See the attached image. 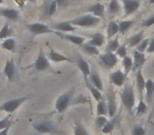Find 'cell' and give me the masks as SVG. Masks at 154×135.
<instances>
[{
    "label": "cell",
    "mask_w": 154,
    "mask_h": 135,
    "mask_svg": "<svg viewBox=\"0 0 154 135\" xmlns=\"http://www.w3.org/2000/svg\"><path fill=\"white\" fill-rule=\"evenodd\" d=\"M119 96H120V101H122L124 108L129 113H131L135 106V103H136V99H135V91L132 84H128V82L125 84L124 89H122V91L120 92Z\"/></svg>",
    "instance_id": "6da1fadb"
},
{
    "label": "cell",
    "mask_w": 154,
    "mask_h": 135,
    "mask_svg": "<svg viewBox=\"0 0 154 135\" xmlns=\"http://www.w3.org/2000/svg\"><path fill=\"white\" fill-rule=\"evenodd\" d=\"M73 26L76 28H84V29H92L96 28L101 22V19L99 17L92 15V14H84L78 17L71 20Z\"/></svg>",
    "instance_id": "7a4b0ae2"
},
{
    "label": "cell",
    "mask_w": 154,
    "mask_h": 135,
    "mask_svg": "<svg viewBox=\"0 0 154 135\" xmlns=\"http://www.w3.org/2000/svg\"><path fill=\"white\" fill-rule=\"evenodd\" d=\"M26 69H33L36 72H45L52 70L51 62H50L49 58H48L47 54L43 52V50H39L38 55H37L35 61L33 62L31 66H26Z\"/></svg>",
    "instance_id": "3957f363"
},
{
    "label": "cell",
    "mask_w": 154,
    "mask_h": 135,
    "mask_svg": "<svg viewBox=\"0 0 154 135\" xmlns=\"http://www.w3.org/2000/svg\"><path fill=\"white\" fill-rule=\"evenodd\" d=\"M74 97V90L66 91V92L62 93L61 95L57 97L55 101V110L57 113H63L69 109V107L72 103V99Z\"/></svg>",
    "instance_id": "277c9868"
},
{
    "label": "cell",
    "mask_w": 154,
    "mask_h": 135,
    "mask_svg": "<svg viewBox=\"0 0 154 135\" xmlns=\"http://www.w3.org/2000/svg\"><path fill=\"white\" fill-rule=\"evenodd\" d=\"M33 128L39 134H63L59 128L55 126L52 121H37L33 124Z\"/></svg>",
    "instance_id": "5b68a950"
},
{
    "label": "cell",
    "mask_w": 154,
    "mask_h": 135,
    "mask_svg": "<svg viewBox=\"0 0 154 135\" xmlns=\"http://www.w3.org/2000/svg\"><path fill=\"white\" fill-rule=\"evenodd\" d=\"M26 100H29L28 96H21L17 98H12L8 101H5L2 105L0 106V111L5 112L7 114H13L16 110L19 109V107L24 103Z\"/></svg>",
    "instance_id": "8992f818"
},
{
    "label": "cell",
    "mask_w": 154,
    "mask_h": 135,
    "mask_svg": "<svg viewBox=\"0 0 154 135\" xmlns=\"http://www.w3.org/2000/svg\"><path fill=\"white\" fill-rule=\"evenodd\" d=\"M26 30L33 35V36H39V35L45 34H55L56 31L52 28L48 26L47 24L41 23V22H32V23L26 24Z\"/></svg>",
    "instance_id": "52a82bcc"
},
{
    "label": "cell",
    "mask_w": 154,
    "mask_h": 135,
    "mask_svg": "<svg viewBox=\"0 0 154 135\" xmlns=\"http://www.w3.org/2000/svg\"><path fill=\"white\" fill-rule=\"evenodd\" d=\"M98 63L100 66H103L106 70H111L115 68V66L118 63V57L115 53H109L105 52L103 54L98 55Z\"/></svg>",
    "instance_id": "ba28073f"
},
{
    "label": "cell",
    "mask_w": 154,
    "mask_h": 135,
    "mask_svg": "<svg viewBox=\"0 0 154 135\" xmlns=\"http://www.w3.org/2000/svg\"><path fill=\"white\" fill-rule=\"evenodd\" d=\"M3 75L8 79V81L12 82L17 77V66L15 64L14 59H8L3 68Z\"/></svg>",
    "instance_id": "9c48e42d"
},
{
    "label": "cell",
    "mask_w": 154,
    "mask_h": 135,
    "mask_svg": "<svg viewBox=\"0 0 154 135\" xmlns=\"http://www.w3.org/2000/svg\"><path fill=\"white\" fill-rule=\"evenodd\" d=\"M122 10H124V16L128 17L136 13L137 10L140 7V0H122Z\"/></svg>",
    "instance_id": "30bf717a"
},
{
    "label": "cell",
    "mask_w": 154,
    "mask_h": 135,
    "mask_svg": "<svg viewBox=\"0 0 154 135\" xmlns=\"http://www.w3.org/2000/svg\"><path fill=\"white\" fill-rule=\"evenodd\" d=\"M109 79H110V84H111L112 86L120 88V87H124L125 84H126L127 75L122 70H116V71L112 72V73L110 74Z\"/></svg>",
    "instance_id": "8fae6325"
},
{
    "label": "cell",
    "mask_w": 154,
    "mask_h": 135,
    "mask_svg": "<svg viewBox=\"0 0 154 135\" xmlns=\"http://www.w3.org/2000/svg\"><path fill=\"white\" fill-rule=\"evenodd\" d=\"M0 16L9 21H18L20 13L18 10L13 8H0Z\"/></svg>",
    "instance_id": "7c38bea8"
},
{
    "label": "cell",
    "mask_w": 154,
    "mask_h": 135,
    "mask_svg": "<svg viewBox=\"0 0 154 135\" xmlns=\"http://www.w3.org/2000/svg\"><path fill=\"white\" fill-rule=\"evenodd\" d=\"M56 35L61 39H63V40L69 41V42L73 43V44L77 45V47H82L84 43H86V38L82 36H77V35L72 34H63V33L57 32V31H56Z\"/></svg>",
    "instance_id": "4fadbf2b"
},
{
    "label": "cell",
    "mask_w": 154,
    "mask_h": 135,
    "mask_svg": "<svg viewBox=\"0 0 154 135\" xmlns=\"http://www.w3.org/2000/svg\"><path fill=\"white\" fill-rule=\"evenodd\" d=\"M108 111H109V116L110 117H114V116L117 114V103H116L115 99V94H114V91L112 89V87L109 89V92H108Z\"/></svg>",
    "instance_id": "5bb4252c"
},
{
    "label": "cell",
    "mask_w": 154,
    "mask_h": 135,
    "mask_svg": "<svg viewBox=\"0 0 154 135\" xmlns=\"http://www.w3.org/2000/svg\"><path fill=\"white\" fill-rule=\"evenodd\" d=\"M47 56L50 61L55 62V63H60V62H70V63H72L73 62L70 57H68V56L63 55L61 53H58L55 50H52V49L49 50Z\"/></svg>",
    "instance_id": "9a60e30c"
},
{
    "label": "cell",
    "mask_w": 154,
    "mask_h": 135,
    "mask_svg": "<svg viewBox=\"0 0 154 135\" xmlns=\"http://www.w3.org/2000/svg\"><path fill=\"white\" fill-rule=\"evenodd\" d=\"M53 30L61 33H73L76 32V26H73L71 20L70 21H60L54 24Z\"/></svg>",
    "instance_id": "2e32d148"
},
{
    "label": "cell",
    "mask_w": 154,
    "mask_h": 135,
    "mask_svg": "<svg viewBox=\"0 0 154 135\" xmlns=\"http://www.w3.org/2000/svg\"><path fill=\"white\" fill-rule=\"evenodd\" d=\"M146 54L138 51L133 52V71L136 72L138 69H141L146 63Z\"/></svg>",
    "instance_id": "e0dca14e"
},
{
    "label": "cell",
    "mask_w": 154,
    "mask_h": 135,
    "mask_svg": "<svg viewBox=\"0 0 154 135\" xmlns=\"http://www.w3.org/2000/svg\"><path fill=\"white\" fill-rule=\"evenodd\" d=\"M76 64H77V68L79 69L80 72H82L85 80H87L91 74V68H90V66H89L88 61L85 60L82 57H78L76 60Z\"/></svg>",
    "instance_id": "ac0fdd59"
},
{
    "label": "cell",
    "mask_w": 154,
    "mask_h": 135,
    "mask_svg": "<svg viewBox=\"0 0 154 135\" xmlns=\"http://www.w3.org/2000/svg\"><path fill=\"white\" fill-rule=\"evenodd\" d=\"M135 81H136V88L138 91V94L140 96V99H143V94L145 92V87H146V79L143 75V71L141 69H138L135 73Z\"/></svg>",
    "instance_id": "d6986e66"
},
{
    "label": "cell",
    "mask_w": 154,
    "mask_h": 135,
    "mask_svg": "<svg viewBox=\"0 0 154 135\" xmlns=\"http://www.w3.org/2000/svg\"><path fill=\"white\" fill-rule=\"evenodd\" d=\"M88 13L92 14V15L96 16V17L101 18L105 17V13H106V8L103 3L100 2H96L94 5H92L91 7L88 8Z\"/></svg>",
    "instance_id": "ffe728a7"
},
{
    "label": "cell",
    "mask_w": 154,
    "mask_h": 135,
    "mask_svg": "<svg viewBox=\"0 0 154 135\" xmlns=\"http://www.w3.org/2000/svg\"><path fill=\"white\" fill-rule=\"evenodd\" d=\"M87 42L90 43V44H92V45H94V47H97V48L103 47V45L106 43V36L103 34V33L96 32L91 36V38L89 39Z\"/></svg>",
    "instance_id": "44dd1931"
},
{
    "label": "cell",
    "mask_w": 154,
    "mask_h": 135,
    "mask_svg": "<svg viewBox=\"0 0 154 135\" xmlns=\"http://www.w3.org/2000/svg\"><path fill=\"white\" fill-rule=\"evenodd\" d=\"M88 80L90 81V84H92V86H94L95 88H97L98 90L103 91V80H101L100 76H99V74L97 73L96 71H91V74H90V76H89Z\"/></svg>",
    "instance_id": "7402d4cb"
},
{
    "label": "cell",
    "mask_w": 154,
    "mask_h": 135,
    "mask_svg": "<svg viewBox=\"0 0 154 135\" xmlns=\"http://www.w3.org/2000/svg\"><path fill=\"white\" fill-rule=\"evenodd\" d=\"M0 47H1V49L5 50V51H9L11 53H15L16 50H17V41L14 38H12V37H10V38L5 39L1 42Z\"/></svg>",
    "instance_id": "603a6c76"
},
{
    "label": "cell",
    "mask_w": 154,
    "mask_h": 135,
    "mask_svg": "<svg viewBox=\"0 0 154 135\" xmlns=\"http://www.w3.org/2000/svg\"><path fill=\"white\" fill-rule=\"evenodd\" d=\"M118 33H119V24H118V22L114 21V20L109 21L108 26H107V38L112 39L113 37H115Z\"/></svg>",
    "instance_id": "cb8c5ba5"
},
{
    "label": "cell",
    "mask_w": 154,
    "mask_h": 135,
    "mask_svg": "<svg viewBox=\"0 0 154 135\" xmlns=\"http://www.w3.org/2000/svg\"><path fill=\"white\" fill-rule=\"evenodd\" d=\"M145 92H146V98H147L148 103H151L154 96V80L152 79L146 80Z\"/></svg>",
    "instance_id": "d4e9b609"
},
{
    "label": "cell",
    "mask_w": 154,
    "mask_h": 135,
    "mask_svg": "<svg viewBox=\"0 0 154 135\" xmlns=\"http://www.w3.org/2000/svg\"><path fill=\"white\" fill-rule=\"evenodd\" d=\"M143 39H145V35H143V32L141 31V32H138L133 35V36H131L130 38L128 39L127 43H128V45L130 48H134V47H137Z\"/></svg>",
    "instance_id": "484cf974"
},
{
    "label": "cell",
    "mask_w": 154,
    "mask_h": 135,
    "mask_svg": "<svg viewBox=\"0 0 154 135\" xmlns=\"http://www.w3.org/2000/svg\"><path fill=\"white\" fill-rule=\"evenodd\" d=\"M109 115V111H108V103L105 99L97 101L96 106V116H107Z\"/></svg>",
    "instance_id": "4316f807"
},
{
    "label": "cell",
    "mask_w": 154,
    "mask_h": 135,
    "mask_svg": "<svg viewBox=\"0 0 154 135\" xmlns=\"http://www.w3.org/2000/svg\"><path fill=\"white\" fill-rule=\"evenodd\" d=\"M85 81H86L87 88H88L89 92H90L91 94H92L93 98H94L95 100H96V101H99V100H101V99H103V94H101V91H100V90H98V89L95 88L94 86H92V84H90V81H89L88 79L85 80Z\"/></svg>",
    "instance_id": "83f0119b"
},
{
    "label": "cell",
    "mask_w": 154,
    "mask_h": 135,
    "mask_svg": "<svg viewBox=\"0 0 154 135\" xmlns=\"http://www.w3.org/2000/svg\"><path fill=\"white\" fill-rule=\"evenodd\" d=\"M117 116H114V117H111V119L108 120V122L105 124V127H103V129H101V132L103 133V134H111L112 132H113L114 128H115L116 126V121H117Z\"/></svg>",
    "instance_id": "f1b7e54d"
},
{
    "label": "cell",
    "mask_w": 154,
    "mask_h": 135,
    "mask_svg": "<svg viewBox=\"0 0 154 135\" xmlns=\"http://www.w3.org/2000/svg\"><path fill=\"white\" fill-rule=\"evenodd\" d=\"M122 68H124V73L128 76V74L133 70V58L127 55L126 57L122 58Z\"/></svg>",
    "instance_id": "f546056e"
},
{
    "label": "cell",
    "mask_w": 154,
    "mask_h": 135,
    "mask_svg": "<svg viewBox=\"0 0 154 135\" xmlns=\"http://www.w3.org/2000/svg\"><path fill=\"white\" fill-rule=\"evenodd\" d=\"M80 48H82V50L84 51V53L88 54V55H90V56H96V55H99V54H100L99 53L98 48L94 47V45L90 44V43H88V42L84 43Z\"/></svg>",
    "instance_id": "4dcf8cb0"
},
{
    "label": "cell",
    "mask_w": 154,
    "mask_h": 135,
    "mask_svg": "<svg viewBox=\"0 0 154 135\" xmlns=\"http://www.w3.org/2000/svg\"><path fill=\"white\" fill-rule=\"evenodd\" d=\"M119 45L120 44H119V39H118V37L109 39L107 45H106L105 52H109V53H115L116 50L118 49V47H119Z\"/></svg>",
    "instance_id": "1f68e13d"
},
{
    "label": "cell",
    "mask_w": 154,
    "mask_h": 135,
    "mask_svg": "<svg viewBox=\"0 0 154 135\" xmlns=\"http://www.w3.org/2000/svg\"><path fill=\"white\" fill-rule=\"evenodd\" d=\"M12 35H13V30H12L11 26L8 22H5L3 26L0 30V40H5L7 38H10Z\"/></svg>",
    "instance_id": "d6a6232c"
},
{
    "label": "cell",
    "mask_w": 154,
    "mask_h": 135,
    "mask_svg": "<svg viewBox=\"0 0 154 135\" xmlns=\"http://www.w3.org/2000/svg\"><path fill=\"white\" fill-rule=\"evenodd\" d=\"M135 23L134 19H130V20H122V21L118 22L119 24V33L120 34H125L126 32H128Z\"/></svg>",
    "instance_id": "836d02e7"
},
{
    "label": "cell",
    "mask_w": 154,
    "mask_h": 135,
    "mask_svg": "<svg viewBox=\"0 0 154 135\" xmlns=\"http://www.w3.org/2000/svg\"><path fill=\"white\" fill-rule=\"evenodd\" d=\"M108 10H109L110 15H116V14L119 13L122 7H120V3L118 2V0H110Z\"/></svg>",
    "instance_id": "e575fe53"
},
{
    "label": "cell",
    "mask_w": 154,
    "mask_h": 135,
    "mask_svg": "<svg viewBox=\"0 0 154 135\" xmlns=\"http://www.w3.org/2000/svg\"><path fill=\"white\" fill-rule=\"evenodd\" d=\"M74 135H90L89 131L82 122H76L74 126Z\"/></svg>",
    "instance_id": "d590c367"
},
{
    "label": "cell",
    "mask_w": 154,
    "mask_h": 135,
    "mask_svg": "<svg viewBox=\"0 0 154 135\" xmlns=\"http://www.w3.org/2000/svg\"><path fill=\"white\" fill-rule=\"evenodd\" d=\"M57 11V3L55 0H52L51 2L45 7V15L48 17H51L55 14V12Z\"/></svg>",
    "instance_id": "8d00e7d4"
},
{
    "label": "cell",
    "mask_w": 154,
    "mask_h": 135,
    "mask_svg": "<svg viewBox=\"0 0 154 135\" xmlns=\"http://www.w3.org/2000/svg\"><path fill=\"white\" fill-rule=\"evenodd\" d=\"M148 110V106L147 103L143 101V99H139V103L136 107V115L137 116H141L147 112Z\"/></svg>",
    "instance_id": "74e56055"
},
{
    "label": "cell",
    "mask_w": 154,
    "mask_h": 135,
    "mask_svg": "<svg viewBox=\"0 0 154 135\" xmlns=\"http://www.w3.org/2000/svg\"><path fill=\"white\" fill-rule=\"evenodd\" d=\"M108 118L107 116H96L95 118V127L97 128V130H100L105 127V124L108 122Z\"/></svg>",
    "instance_id": "f35d334b"
},
{
    "label": "cell",
    "mask_w": 154,
    "mask_h": 135,
    "mask_svg": "<svg viewBox=\"0 0 154 135\" xmlns=\"http://www.w3.org/2000/svg\"><path fill=\"white\" fill-rule=\"evenodd\" d=\"M131 134L132 135H146V129L143 124H134L131 129Z\"/></svg>",
    "instance_id": "ab89813d"
},
{
    "label": "cell",
    "mask_w": 154,
    "mask_h": 135,
    "mask_svg": "<svg viewBox=\"0 0 154 135\" xmlns=\"http://www.w3.org/2000/svg\"><path fill=\"white\" fill-rule=\"evenodd\" d=\"M115 54L117 55L118 58H124L126 57L127 55H128V51H127V45L126 43H124V44H120L119 47H118V49L116 50Z\"/></svg>",
    "instance_id": "60d3db41"
},
{
    "label": "cell",
    "mask_w": 154,
    "mask_h": 135,
    "mask_svg": "<svg viewBox=\"0 0 154 135\" xmlns=\"http://www.w3.org/2000/svg\"><path fill=\"white\" fill-rule=\"evenodd\" d=\"M9 126H12V114H9L7 117L2 118V119L0 120V131L5 129Z\"/></svg>",
    "instance_id": "b9f144b4"
},
{
    "label": "cell",
    "mask_w": 154,
    "mask_h": 135,
    "mask_svg": "<svg viewBox=\"0 0 154 135\" xmlns=\"http://www.w3.org/2000/svg\"><path fill=\"white\" fill-rule=\"evenodd\" d=\"M149 43H150V39L149 38H145L136 47V51L141 52V53H145V52H147V49H148V47H149Z\"/></svg>",
    "instance_id": "7bdbcfd3"
},
{
    "label": "cell",
    "mask_w": 154,
    "mask_h": 135,
    "mask_svg": "<svg viewBox=\"0 0 154 135\" xmlns=\"http://www.w3.org/2000/svg\"><path fill=\"white\" fill-rule=\"evenodd\" d=\"M153 24H154V15L148 17L147 19H145L143 22H141V26H146V28H149V26H153Z\"/></svg>",
    "instance_id": "ee69618b"
},
{
    "label": "cell",
    "mask_w": 154,
    "mask_h": 135,
    "mask_svg": "<svg viewBox=\"0 0 154 135\" xmlns=\"http://www.w3.org/2000/svg\"><path fill=\"white\" fill-rule=\"evenodd\" d=\"M57 3V9H63L70 5L71 0H55Z\"/></svg>",
    "instance_id": "f6af8a7d"
},
{
    "label": "cell",
    "mask_w": 154,
    "mask_h": 135,
    "mask_svg": "<svg viewBox=\"0 0 154 135\" xmlns=\"http://www.w3.org/2000/svg\"><path fill=\"white\" fill-rule=\"evenodd\" d=\"M147 53L148 54H153L154 53V38L150 40L149 47L147 49Z\"/></svg>",
    "instance_id": "bcb514c9"
},
{
    "label": "cell",
    "mask_w": 154,
    "mask_h": 135,
    "mask_svg": "<svg viewBox=\"0 0 154 135\" xmlns=\"http://www.w3.org/2000/svg\"><path fill=\"white\" fill-rule=\"evenodd\" d=\"M10 129H11V126L7 127V128H5V129H3V130H1V131H0V135H8V134H9Z\"/></svg>",
    "instance_id": "7dc6e473"
},
{
    "label": "cell",
    "mask_w": 154,
    "mask_h": 135,
    "mask_svg": "<svg viewBox=\"0 0 154 135\" xmlns=\"http://www.w3.org/2000/svg\"><path fill=\"white\" fill-rule=\"evenodd\" d=\"M14 1H15L16 3H18V5H19L20 7H22V5H24V2L22 1V0H14Z\"/></svg>",
    "instance_id": "c3c4849f"
},
{
    "label": "cell",
    "mask_w": 154,
    "mask_h": 135,
    "mask_svg": "<svg viewBox=\"0 0 154 135\" xmlns=\"http://www.w3.org/2000/svg\"><path fill=\"white\" fill-rule=\"evenodd\" d=\"M148 2H149V5H154V0H149V1H148Z\"/></svg>",
    "instance_id": "681fc988"
},
{
    "label": "cell",
    "mask_w": 154,
    "mask_h": 135,
    "mask_svg": "<svg viewBox=\"0 0 154 135\" xmlns=\"http://www.w3.org/2000/svg\"><path fill=\"white\" fill-rule=\"evenodd\" d=\"M31 2H34V3H36V0H30Z\"/></svg>",
    "instance_id": "f907efd6"
},
{
    "label": "cell",
    "mask_w": 154,
    "mask_h": 135,
    "mask_svg": "<svg viewBox=\"0 0 154 135\" xmlns=\"http://www.w3.org/2000/svg\"><path fill=\"white\" fill-rule=\"evenodd\" d=\"M3 1H5V0H0V5H2V3H3Z\"/></svg>",
    "instance_id": "816d5d0a"
},
{
    "label": "cell",
    "mask_w": 154,
    "mask_h": 135,
    "mask_svg": "<svg viewBox=\"0 0 154 135\" xmlns=\"http://www.w3.org/2000/svg\"><path fill=\"white\" fill-rule=\"evenodd\" d=\"M22 1H23V2H26V1H30V0H22Z\"/></svg>",
    "instance_id": "f5cc1de1"
},
{
    "label": "cell",
    "mask_w": 154,
    "mask_h": 135,
    "mask_svg": "<svg viewBox=\"0 0 154 135\" xmlns=\"http://www.w3.org/2000/svg\"><path fill=\"white\" fill-rule=\"evenodd\" d=\"M96 1H97V2H100V0H96Z\"/></svg>",
    "instance_id": "db71d44e"
},
{
    "label": "cell",
    "mask_w": 154,
    "mask_h": 135,
    "mask_svg": "<svg viewBox=\"0 0 154 135\" xmlns=\"http://www.w3.org/2000/svg\"><path fill=\"white\" fill-rule=\"evenodd\" d=\"M122 135H125V133H124V132H122Z\"/></svg>",
    "instance_id": "11a10c76"
},
{
    "label": "cell",
    "mask_w": 154,
    "mask_h": 135,
    "mask_svg": "<svg viewBox=\"0 0 154 135\" xmlns=\"http://www.w3.org/2000/svg\"><path fill=\"white\" fill-rule=\"evenodd\" d=\"M72 1H78V0H72Z\"/></svg>",
    "instance_id": "9f6ffc18"
},
{
    "label": "cell",
    "mask_w": 154,
    "mask_h": 135,
    "mask_svg": "<svg viewBox=\"0 0 154 135\" xmlns=\"http://www.w3.org/2000/svg\"><path fill=\"white\" fill-rule=\"evenodd\" d=\"M153 109H154V107H153Z\"/></svg>",
    "instance_id": "6f0895ef"
}]
</instances>
